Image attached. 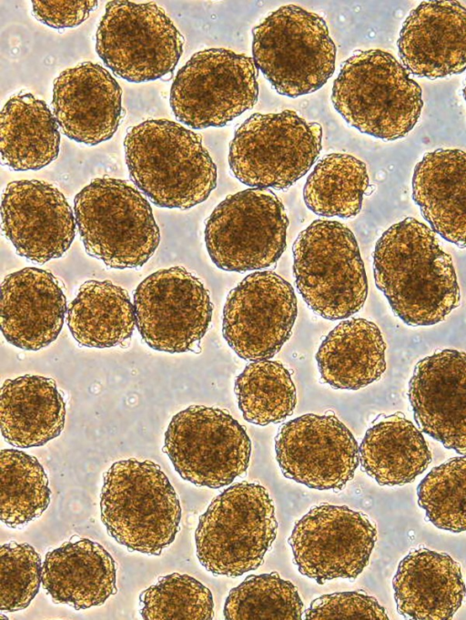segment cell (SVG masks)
I'll list each match as a JSON object with an SVG mask.
<instances>
[{"label":"cell","instance_id":"6da1fadb","mask_svg":"<svg viewBox=\"0 0 466 620\" xmlns=\"http://www.w3.org/2000/svg\"><path fill=\"white\" fill-rule=\"evenodd\" d=\"M426 224L406 218L390 226L373 252L377 288L393 312L410 326H431L460 303V287L451 257Z\"/></svg>","mask_w":466,"mask_h":620},{"label":"cell","instance_id":"7a4b0ae2","mask_svg":"<svg viewBox=\"0 0 466 620\" xmlns=\"http://www.w3.org/2000/svg\"><path fill=\"white\" fill-rule=\"evenodd\" d=\"M132 182L157 207L188 209L217 186V167L201 137L168 119H148L124 138Z\"/></svg>","mask_w":466,"mask_h":620},{"label":"cell","instance_id":"3957f363","mask_svg":"<svg viewBox=\"0 0 466 620\" xmlns=\"http://www.w3.org/2000/svg\"><path fill=\"white\" fill-rule=\"evenodd\" d=\"M101 521L130 552L159 555L179 531L181 505L160 466L149 460H121L104 474Z\"/></svg>","mask_w":466,"mask_h":620},{"label":"cell","instance_id":"277c9868","mask_svg":"<svg viewBox=\"0 0 466 620\" xmlns=\"http://www.w3.org/2000/svg\"><path fill=\"white\" fill-rule=\"evenodd\" d=\"M331 102L350 126L388 141L405 137L423 107L420 86L403 65L380 49L359 51L343 63Z\"/></svg>","mask_w":466,"mask_h":620},{"label":"cell","instance_id":"5b68a950","mask_svg":"<svg viewBox=\"0 0 466 620\" xmlns=\"http://www.w3.org/2000/svg\"><path fill=\"white\" fill-rule=\"evenodd\" d=\"M74 214L86 252L108 268H140L159 245L149 202L126 180L93 179L76 195Z\"/></svg>","mask_w":466,"mask_h":620},{"label":"cell","instance_id":"8992f818","mask_svg":"<svg viewBox=\"0 0 466 620\" xmlns=\"http://www.w3.org/2000/svg\"><path fill=\"white\" fill-rule=\"evenodd\" d=\"M278 529L268 490L254 483H235L215 497L195 531L201 565L215 575L236 577L263 563Z\"/></svg>","mask_w":466,"mask_h":620},{"label":"cell","instance_id":"52a82bcc","mask_svg":"<svg viewBox=\"0 0 466 620\" xmlns=\"http://www.w3.org/2000/svg\"><path fill=\"white\" fill-rule=\"evenodd\" d=\"M293 274L308 306L330 320L358 312L368 295V281L353 232L339 221L316 219L293 247Z\"/></svg>","mask_w":466,"mask_h":620},{"label":"cell","instance_id":"ba28073f","mask_svg":"<svg viewBox=\"0 0 466 620\" xmlns=\"http://www.w3.org/2000/svg\"><path fill=\"white\" fill-rule=\"evenodd\" d=\"M253 61L280 95L319 89L334 73L336 46L325 20L296 5L270 13L252 30Z\"/></svg>","mask_w":466,"mask_h":620},{"label":"cell","instance_id":"9c48e42d","mask_svg":"<svg viewBox=\"0 0 466 620\" xmlns=\"http://www.w3.org/2000/svg\"><path fill=\"white\" fill-rule=\"evenodd\" d=\"M322 147V127L293 110L255 113L235 131L228 164L243 184L287 189L308 173Z\"/></svg>","mask_w":466,"mask_h":620},{"label":"cell","instance_id":"30bf717a","mask_svg":"<svg viewBox=\"0 0 466 620\" xmlns=\"http://www.w3.org/2000/svg\"><path fill=\"white\" fill-rule=\"evenodd\" d=\"M289 219L281 200L268 188H248L228 196L205 226L213 263L227 271L263 269L286 249Z\"/></svg>","mask_w":466,"mask_h":620},{"label":"cell","instance_id":"8fae6325","mask_svg":"<svg viewBox=\"0 0 466 620\" xmlns=\"http://www.w3.org/2000/svg\"><path fill=\"white\" fill-rule=\"evenodd\" d=\"M183 46L180 32L153 2H108L96 34V50L106 66L133 83L172 73Z\"/></svg>","mask_w":466,"mask_h":620},{"label":"cell","instance_id":"7c38bea8","mask_svg":"<svg viewBox=\"0 0 466 620\" xmlns=\"http://www.w3.org/2000/svg\"><path fill=\"white\" fill-rule=\"evenodd\" d=\"M253 58L226 48L195 53L177 73L169 103L176 118L194 129L223 127L258 97Z\"/></svg>","mask_w":466,"mask_h":620},{"label":"cell","instance_id":"4fadbf2b","mask_svg":"<svg viewBox=\"0 0 466 620\" xmlns=\"http://www.w3.org/2000/svg\"><path fill=\"white\" fill-rule=\"evenodd\" d=\"M162 451L182 479L218 489L246 473L251 441L226 410L191 405L172 417Z\"/></svg>","mask_w":466,"mask_h":620},{"label":"cell","instance_id":"5bb4252c","mask_svg":"<svg viewBox=\"0 0 466 620\" xmlns=\"http://www.w3.org/2000/svg\"><path fill=\"white\" fill-rule=\"evenodd\" d=\"M136 324L153 350L194 351L208 330L213 304L202 281L181 266L155 271L134 292Z\"/></svg>","mask_w":466,"mask_h":620},{"label":"cell","instance_id":"9a60e30c","mask_svg":"<svg viewBox=\"0 0 466 620\" xmlns=\"http://www.w3.org/2000/svg\"><path fill=\"white\" fill-rule=\"evenodd\" d=\"M376 540V527L363 513L322 503L296 522L288 542L299 573L323 584L337 578L355 580Z\"/></svg>","mask_w":466,"mask_h":620},{"label":"cell","instance_id":"2e32d148","mask_svg":"<svg viewBox=\"0 0 466 620\" xmlns=\"http://www.w3.org/2000/svg\"><path fill=\"white\" fill-rule=\"evenodd\" d=\"M297 313L290 283L272 270L256 271L228 293L223 337L241 359L269 360L289 339Z\"/></svg>","mask_w":466,"mask_h":620},{"label":"cell","instance_id":"e0dca14e","mask_svg":"<svg viewBox=\"0 0 466 620\" xmlns=\"http://www.w3.org/2000/svg\"><path fill=\"white\" fill-rule=\"evenodd\" d=\"M275 452L286 478L318 490L343 489L360 463L357 441L333 413H307L284 423Z\"/></svg>","mask_w":466,"mask_h":620},{"label":"cell","instance_id":"ac0fdd59","mask_svg":"<svg viewBox=\"0 0 466 620\" xmlns=\"http://www.w3.org/2000/svg\"><path fill=\"white\" fill-rule=\"evenodd\" d=\"M2 230L16 253L44 264L62 257L76 236V218L64 194L36 179L6 185L1 199Z\"/></svg>","mask_w":466,"mask_h":620},{"label":"cell","instance_id":"d6986e66","mask_svg":"<svg viewBox=\"0 0 466 620\" xmlns=\"http://www.w3.org/2000/svg\"><path fill=\"white\" fill-rule=\"evenodd\" d=\"M408 398L423 432L466 454V353L445 349L419 361Z\"/></svg>","mask_w":466,"mask_h":620},{"label":"cell","instance_id":"ffe728a7","mask_svg":"<svg viewBox=\"0 0 466 620\" xmlns=\"http://www.w3.org/2000/svg\"><path fill=\"white\" fill-rule=\"evenodd\" d=\"M53 114L70 139L95 146L110 139L123 115L122 90L102 66L82 62L54 80Z\"/></svg>","mask_w":466,"mask_h":620},{"label":"cell","instance_id":"44dd1931","mask_svg":"<svg viewBox=\"0 0 466 620\" xmlns=\"http://www.w3.org/2000/svg\"><path fill=\"white\" fill-rule=\"evenodd\" d=\"M403 66L435 79L466 69V7L457 1H424L405 19L398 39Z\"/></svg>","mask_w":466,"mask_h":620},{"label":"cell","instance_id":"7402d4cb","mask_svg":"<svg viewBox=\"0 0 466 620\" xmlns=\"http://www.w3.org/2000/svg\"><path fill=\"white\" fill-rule=\"evenodd\" d=\"M66 298L49 271L26 267L6 275L1 284V330L10 344L38 351L59 335Z\"/></svg>","mask_w":466,"mask_h":620},{"label":"cell","instance_id":"603a6c76","mask_svg":"<svg viewBox=\"0 0 466 620\" xmlns=\"http://www.w3.org/2000/svg\"><path fill=\"white\" fill-rule=\"evenodd\" d=\"M392 587L398 613L416 620L451 618L466 593L459 563L427 548L411 550L402 558Z\"/></svg>","mask_w":466,"mask_h":620},{"label":"cell","instance_id":"cb8c5ba5","mask_svg":"<svg viewBox=\"0 0 466 620\" xmlns=\"http://www.w3.org/2000/svg\"><path fill=\"white\" fill-rule=\"evenodd\" d=\"M42 584L56 604L76 610L101 605L117 592L116 562L97 542L72 539L46 553Z\"/></svg>","mask_w":466,"mask_h":620},{"label":"cell","instance_id":"d4e9b609","mask_svg":"<svg viewBox=\"0 0 466 620\" xmlns=\"http://www.w3.org/2000/svg\"><path fill=\"white\" fill-rule=\"evenodd\" d=\"M412 198L431 229L445 240L466 247V152L438 148L414 168Z\"/></svg>","mask_w":466,"mask_h":620},{"label":"cell","instance_id":"484cf974","mask_svg":"<svg viewBox=\"0 0 466 620\" xmlns=\"http://www.w3.org/2000/svg\"><path fill=\"white\" fill-rule=\"evenodd\" d=\"M0 421L10 445L42 446L62 432L66 402L51 378L25 374L7 379L1 387Z\"/></svg>","mask_w":466,"mask_h":620},{"label":"cell","instance_id":"4316f807","mask_svg":"<svg viewBox=\"0 0 466 620\" xmlns=\"http://www.w3.org/2000/svg\"><path fill=\"white\" fill-rule=\"evenodd\" d=\"M386 344L379 327L363 318L339 322L323 340L316 361L322 381L335 389L359 390L386 370Z\"/></svg>","mask_w":466,"mask_h":620},{"label":"cell","instance_id":"83f0119b","mask_svg":"<svg viewBox=\"0 0 466 620\" xmlns=\"http://www.w3.org/2000/svg\"><path fill=\"white\" fill-rule=\"evenodd\" d=\"M46 103L31 93L9 97L0 114L2 164L15 171L38 170L59 154L60 133Z\"/></svg>","mask_w":466,"mask_h":620},{"label":"cell","instance_id":"f1b7e54d","mask_svg":"<svg viewBox=\"0 0 466 620\" xmlns=\"http://www.w3.org/2000/svg\"><path fill=\"white\" fill-rule=\"evenodd\" d=\"M359 450L363 471L381 486L409 483L431 462L421 432L402 413L375 421Z\"/></svg>","mask_w":466,"mask_h":620},{"label":"cell","instance_id":"f546056e","mask_svg":"<svg viewBox=\"0 0 466 620\" xmlns=\"http://www.w3.org/2000/svg\"><path fill=\"white\" fill-rule=\"evenodd\" d=\"M66 320L79 345L97 349L123 343L137 325L127 291L107 280L84 282L68 306Z\"/></svg>","mask_w":466,"mask_h":620},{"label":"cell","instance_id":"4dcf8cb0","mask_svg":"<svg viewBox=\"0 0 466 620\" xmlns=\"http://www.w3.org/2000/svg\"><path fill=\"white\" fill-rule=\"evenodd\" d=\"M368 187L364 162L349 154L331 153L323 157L308 177L303 198L317 215L349 219L360 213Z\"/></svg>","mask_w":466,"mask_h":620},{"label":"cell","instance_id":"1f68e13d","mask_svg":"<svg viewBox=\"0 0 466 620\" xmlns=\"http://www.w3.org/2000/svg\"><path fill=\"white\" fill-rule=\"evenodd\" d=\"M235 393L244 419L260 426L285 420L297 402L291 373L278 361L248 364L235 381Z\"/></svg>","mask_w":466,"mask_h":620},{"label":"cell","instance_id":"d6a6232c","mask_svg":"<svg viewBox=\"0 0 466 620\" xmlns=\"http://www.w3.org/2000/svg\"><path fill=\"white\" fill-rule=\"evenodd\" d=\"M1 468V521L10 528L40 517L51 500L46 473L38 460L25 452L3 449Z\"/></svg>","mask_w":466,"mask_h":620},{"label":"cell","instance_id":"836d02e7","mask_svg":"<svg viewBox=\"0 0 466 620\" xmlns=\"http://www.w3.org/2000/svg\"><path fill=\"white\" fill-rule=\"evenodd\" d=\"M303 603L297 587L277 572L251 574L229 592L223 615L228 620H298Z\"/></svg>","mask_w":466,"mask_h":620},{"label":"cell","instance_id":"e575fe53","mask_svg":"<svg viewBox=\"0 0 466 620\" xmlns=\"http://www.w3.org/2000/svg\"><path fill=\"white\" fill-rule=\"evenodd\" d=\"M417 494L432 524L453 533L466 532V455L432 468L420 483Z\"/></svg>","mask_w":466,"mask_h":620},{"label":"cell","instance_id":"d590c367","mask_svg":"<svg viewBox=\"0 0 466 620\" xmlns=\"http://www.w3.org/2000/svg\"><path fill=\"white\" fill-rule=\"evenodd\" d=\"M140 615L147 620H210L214 602L210 590L194 577L172 573L145 589Z\"/></svg>","mask_w":466,"mask_h":620},{"label":"cell","instance_id":"8d00e7d4","mask_svg":"<svg viewBox=\"0 0 466 620\" xmlns=\"http://www.w3.org/2000/svg\"><path fill=\"white\" fill-rule=\"evenodd\" d=\"M41 557L26 543L9 542L0 548V609H25L42 583Z\"/></svg>","mask_w":466,"mask_h":620},{"label":"cell","instance_id":"74e56055","mask_svg":"<svg viewBox=\"0 0 466 620\" xmlns=\"http://www.w3.org/2000/svg\"><path fill=\"white\" fill-rule=\"evenodd\" d=\"M305 619H389L376 598L361 591L323 595L303 614Z\"/></svg>","mask_w":466,"mask_h":620},{"label":"cell","instance_id":"f35d334b","mask_svg":"<svg viewBox=\"0 0 466 620\" xmlns=\"http://www.w3.org/2000/svg\"><path fill=\"white\" fill-rule=\"evenodd\" d=\"M97 1H32V13L41 23L56 29L75 27L82 24Z\"/></svg>","mask_w":466,"mask_h":620},{"label":"cell","instance_id":"ab89813d","mask_svg":"<svg viewBox=\"0 0 466 620\" xmlns=\"http://www.w3.org/2000/svg\"><path fill=\"white\" fill-rule=\"evenodd\" d=\"M462 95H463L464 100L466 102V80H465V84H464V86H463V89H462Z\"/></svg>","mask_w":466,"mask_h":620}]
</instances>
